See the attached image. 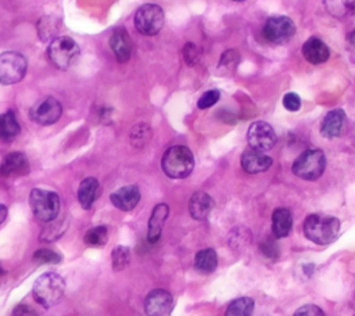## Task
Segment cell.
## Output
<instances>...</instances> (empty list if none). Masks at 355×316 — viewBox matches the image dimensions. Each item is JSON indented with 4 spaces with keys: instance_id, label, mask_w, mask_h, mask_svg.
Wrapping results in <instances>:
<instances>
[{
    "instance_id": "obj_24",
    "label": "cell",
    "mask_w": 355,
    "mask_h": 316,
    "mask_svg": "<svg viewBox=\"0 0 355 316\" xmlns=\"http://www.w3.org/2000/svg\"><path fill=\"white\" fill-rule=\"evenodd\" d=\"M323 6L337 19L348 18L355 12V0H323Z\"/></svg>"
},
{
    "instance_id": "obj_6",
    "label": "cell",
    "mask_w": 355,
    "mask_h": 316,
    "mask_svg": "<svg viewBox=\"0 0 355 316\" xmlns=\"http://www.w3.org/2000/svg\"><path fill=\"white\" fill-rule=\"evenodd\" d=\"M79 55V46L69 36L54 37L47 47V57L50 62L61 69H68Z\"/></svg>"
},
{
    "instance_id": "obj_20",
    "label": "cell",
    "mask_w": 355,
    "mask_h": 316,
    "mask_svg": "<svg viewBox=\"0 0 355 316\" xmlns=\"http://www.w3.org/2000/svg\"><path fill=\"white\" fill-rule=\"evenodd\" d=\"M212 208H214V200L209 197V194L204 191H197L190 197L189 212L193 219H197V220L207 219Z\"/></svg>"
},
{
    "instance_id": "obj_40",
    "label": "cell",
    "mask_w": 355,
    "mask_h": 316,
    "mask_svg": "<svg viewBox=\"0 0 355 316\" xmlns=\"http://www.w3.org/2000/svg\"><path fill=\"white\" fill-rule=\"evenodd\" d=\"M4 274V269L1 267V265H0V276H3Z\"/></svg>"
},
{
    "instance_id": "obj_25",
    "label": "cell",
    "mask_w": 355,
    "mask_h": 316,
    "mask_svg": "<svg viewBox=\"0 0 355 316\" xmlns=\"http://www.w3.org/2000/svg\"><path fill=\"white\" fill-rule=\"evenodd\" d=\"M218 266V255L215 249L205 248L196 254L194 269L200 273H212Z\"/></svg>"
},
{
    "instance_id": "obj_14",
    "label": "cell",
    "mask_w": 355,
    "mask_h": 316,
    "mask_svg": "<svg viewBox=\"0 0 355 316\" xmlns=\"http://www.w3.org/2000/svg\"><path fill=\"white\" fill-rule=\"evenodd\" d=\"M241 168L247 173H261L268 170L272 166V158L262 151L248 148L241 154Z\"/></svg>"
},
{
    "instance_id": "obj_35",
    "label": "cell",
    "mask_w": 355,
    "mask_h": 316,
    "mask_svg": "<svg viewBox=\"0 0 355 316\" xmlns=\"http://www.w3.org/2000/svg\"><path fill=\"white\" fill-rule=\"evenodd\" d=\"M240 61V53L236 50H227L222 54L220 67H236Z\"/></svg>"
},
{
    "instance_id": "obj_12",
    "label": "cell",
    "mask_w": 355,
    "mask_h": 316,
    "mask_svg": "<svg viewBox=\"0 0 355 316\" xmlns=\"http://www.w3.org/2000/svg\"><path fill=\"white\" fill-rule=\"evenodd\" d=\"M173 309L172 295L161 288L148 292L144 301V310L147 316H169Z\"/></svg>"
},
{
    "instance_id": "obj_21",
    "label": "cell",
    "mask_w": 355,
    "mask_h": 316,
    "mask_svg": "<svg viewBox=\"0 0 355 316\" xmlns=\"http://www.w3.org/2000/svg\"><path fill=\"white\" fill-rule=\"evenodd\" d=\"M293 227V216L287 208H276L272 213V234L276 238H284Z\"/></svg>"
},
{
    "instance_id": "obj_3",
    "label": "cell",
    "mask_w": 355,
    "mask_h": 316,
    "mask_svg": "<svg viewBox=\"0 0 355 316\" xmlns=\"http://www.w3.org/2000/svg\"><path fill=\"white\" fill-rule=\"evenodd\" d=\"M164 173L171 179H184L194 168V157L184 146H173L168 148L161 159Z\"/></svg>"
},
{
    "instance_id": "obj_13",
    "label": "cell",
    "mask_w": 355,
    "mask_h": 316,
    "mask_svg": "<svg viewBox=\"0 0 355 316\" xmlns=\"http://www.w3.org/2000/svg\"><path fill=\"white\" fill-rule=\"evenodd\" d=\"M29 172V162L25 154L14 151L7 154L0 164V175L3 177H17Z\"/></svg>"
},
{
    "instance_id": "obj_17",
    "label": "cell",
    "mask_w": 355,
    "mask_h": 316,
    "mask_svg": "<svg viewBox=\"0 0 355 316\" xmlns=\"http://www.w3.org/2000/svg\"><path fill=\"white\" fill-rule=\"evenodd\" d=\"M345 125V112L341 108L329 111L320 125V134L326 139H333L341 134Z\"/></svg>"
},
{
    "instance_id": "obj_39",
    "label": "cell",
    "mask_w": 355,
    "mask_h": 316,
    "mask_svg": "<svg viewBox=\"0 0 355 316\" xmlns=\"http://www.w3.org/2000/svg\"><path fill=\"white\" fill-rule=\"evenodd\" d=\"M349 43H351V46L355 49V29L351 32V35H349Z\"/></svg>"
},
{
    "instance_id": "obj_10",
    "label": "cell",
    "mask_w": 355,
    "mask_h": 316,
    "mask_svg": "<svg viewBox=\"0 0 355 316\" xmlns=\"http://www.w3.org/2000/svg\"><path fill=\"white\" fill-rule=\"evenodd\" d=\"M295 33V25L291 18L286 15H273L268 18L263 26V36L268 42L275 44L287 43Z\"/></svg>"
},
{
    "instance_id": "obj_2",
    "label": "cell",
    "mask_w": 355,
    "mask_h": 316,
    "mask_svg": "<svg viewBox=\"0 0 355 316\" xmlns=\"http://www.w3.org/2000/svg\"><path fill=\"white\" fill-rule=\"evenodd\" d=\"M65 291V281L62 276L55 272H46L40 274L33 283L32 294L37 304L44 308L58 304Z\"/></svg>"
},
{
    "instance_id": "obj_16",
    "label": "cell",
    "mask_w": 355,
    "mask_h": 316,
    "mask_svg": "<svg viewBox=\"0 0 355 316\" xmlns=\"http://www.w3.org/2000/svg\"><path fill=\"white\" fill-rule=\"evenodd\" d=\"M110 47L118 62H126L132 54V39L126 29L118 28L110 37Z\"/></svg>"
},
{
    "instance_id": "obj_23",
    "label": "cell",
    "mask_w": 355,
    "mask_h": 316,
    "mask_svg": "<svg viewBox=\"0 0 355 316\" xmlns=\"http://www.w3.org/2000/svg\"><path fill=\"white\" fill-rule=\"evenodd\" d=\"M21 132V126L17 121L15 114L10 109L0 115V140L1 141H11L14 140Z\"/></svg>"
},
{
    "instance_id": "obj_38",
    "label": "cell",
    "mask_w": 355,
    "mask_h": 316,
    "mask_svg": "<svg viewBox=\"0 0 355 316\" xmlns=\"http://www.w3.org/2000/svg\"><path fill=\"white\" fill-rule=\"evenodd\" d=\"M7 207L6 205H3V204H0V223H3L4 222V219L7 218Z\"/></svg>"
},
{
    "instance_id": "obj_26",
    "label": "cell",
    "mask_w": 355,
    "mask_h": 316,
    "mask_svg": "<svg viewBox=\"0 0 355 316\" xmlns=\"http://www.w3.org/2000/svg\"><path fill=\"white\" fill-rule=\"evenodd\" d=\"M254 299L248 297H241L232 301L225 312V316H252Z\"/></svg>"
},
{
    "instance_id": "obj_41",
    "label": "cell",
    "mask_w": 355,
    "mask_h": 316,
    "mask_svg": "<svg viewBox=\"0 0 355 316\" xmlns=\"http://www.w3.org/2000/svg\"><path fill=\"white\" fill-rule=\"evenodd\" d=\"M233 1H244V0H233Z\"/></svg>"
},
{
    "instance_id": "obj_7",
    "label": "cell",
    "mask_w": 355,
    "mask_h": 316,
    "mask_svg": "<svg viewBox=\"0 0 355 316\" xmlns=\"http://www.w3.org/2000/svg\"><path fill=\"white\" fill-rule=\"evenodd\" d=\"M164 11L157 4H143L135 14V26L144 36L157 35L164 26Z\"/></svg>"
},
{
    "instance_id": "obj_27",
    "label": "cell",
    "mask_w": 355,
    "mask_h": 316,
    "mask_svg": "<svg viewBox=\"0 0 355 316\" xmlns=\"http://www.w3.org/2000/svg\"><path fill=\"white\" fill-rule=\"evenodd\" d=\"M83 238L89 247H103L108 240V229L105 226H94L85 233Z\"/></svg>"
},
{
    "instance_id": "obj_28",
    "label": "cell",
    "mask_w": 355,
    "mask_h": 316,
    "mask_svg": "<svg viewBox=\"0 0 355 316\" xmlns=\"http://www.w3.org/2000/svg\"><path fill=\"white\" fill-rule=\"evenodd\" d=\"M150 137H151V129L146 123H139L133 126L130 130V143L137 148L146 146Z\"/></svg>"
},
{
    "instance_id": "obj_4",
    "label": "cell",
    "mask_w": 355,
    "mask_h": 316,
    "mask_svg": "<svg viewBox=\"0 0 355 316\" xmlns=\"http://www.w3.org/2000/svg\"><path fill=\"white\" fill-rule=\"evenodd\" d=\"M326 168V157L319 148H309L301 152L293 162V173L302 180H316Z\"/></svg>"
},
{
    "instance_id": "obj_32",
    "label": "cell",
    "mask_w": 355,
    "mask_h": 316,
    "mask_svg": "<svg viewBox=\"0 0 355 316\" xmlns=\"http://www.w3.org/2000/svg\"><path fill=\"white\" fill-rule=\"evenodd\" d=\"M219 97H220V93L219 90L216 89H212V90H208L205 91L197 101V107L201 108V109H207L209 107H212L214 104H216L219 101Z\"/></svg>"
},
{
    "instance_id": "obj_31",
    "label": "cell",
    "mask_w": 355,
    "mask_h": 316,
    "mask_svg": "<svg viewBox=\"0 0 355 316\" xmlns=\"http://www.w3.org/2000/svg\"><path fill=\"white\" fill-rule=\"evenodd\" d=\"M182 53H183V58H184V61H186V64H187L189 67L196 65V64L198 62L200 57H201V50H200V47H198L197 44H194L193 42H187V43L184 44Z\"/></svg>"
},
{
    "instance_id": "obj_18",
    "label": "cell",
    "mask_w": 355,
    "mask_h": 316,
    "mask_svg": "<svg viewBox=\"0 0 355 316\" xmlns=\"http://www.w3.org/2000/svg\"><path fill=\"white\" fill-rule=\"evenodd\" d=\"M302 55L308 62L318 65V64H322L329 60L330 50L323 43V40H320L318 37H309L302 44Z\"/></svg>"
},
{
    "instance_id": "obj_29",
    "label": "cell",
    "mask_w": 355,
    "mask_h": 316,
    "mask_svg": "<svg viewBox=\"0 0 355 316\" xmlns=\"http://www.w3.org/2000/svg\"><path fill=\"white\" fill-rule=\"evenodd\" d=\"M111 259H112V269L115 272H119V270L125 269L128 266V263H129V259H130L129 248L125 247V245H116L112 249Z\"/></svg>"
},
{
    "instance_id": "obj_15",
    "label": "cell",
    "mask_w": 355,
    "mask_h": 316,
    "mask_svg": "<svg viewBox=\"0 0 355 316\" xmlns=\"http://www.w3.org/2000/svg\"><path fill=\"white\" fill-rule=\"evenodd\" d=\"M110 200L112 205L121 211H132L140 201V190L136 184L123 186L118 190H115Z\"/></svg>"
},
{
    "instance_id": "obj_30",
    "label": "cell",
    "mask_w": 355,
    "mask_h": 316,
    "mask_svg": "<svg viewBox=\"0 0 355 316\" xmlns=\"http://www.w3.org/2000/svg\"><path fill=\"white\" fill-rule=\"evenodd\" d=\"M32 259L40 265H49V263H60L61 262V255L57 254L55 251L53 249H49V248H40L37 249Z\"/></svg>"
},
{
    "instance_id": "obj_9",
    "label": "cell",
    "mask_w": 355,
    "mask_h": 316,
    "mask_svg": "<svg viewBox=\"0 0 355 316\" xmlns=\"http://www.w3.org/2000/svg\"><path fill=\"white\" fill-rule=\"evenodd\" d=\"M61 114H62L61 103L51 96L39 98L29 109V118L35 123L42 126L55 123L60 119Z\"/></svg>"
},
{
    "instance_id": "obj_5",
    "label": "cell",
    "mask_w": 355,
    "mask_h": 316,
    "mask_svg": "<svg viewBox=\"0 0 355 316\" xmlns=\"http://www.w3.org/2000/svg\"><path fill=\"white\" fill-rule=\"evenodd\" d=\"M29 205L37 220L51 222L60 212V197L50 190L33 188L29 194Z\"/></svg>"
},
{
    "instance_id": "obj_1",
    "label": "cell",
    "mask_w": 355,
    "mask_h": 316,
    "mask_svg": "<svg viewBox=\"0 0 355 316\" xmlns=\"http://www.w3.org/2000/svg\"><path fill=\"white\" fill-rule=\"evenodd\" d=\"M340 233V220L334 216L311 213L304 220V234L315 244L333 243Z\"/></svg>"
},
{
    "instance_id": "obj_8",
    "label": "cell",
    "mask_w": 355,
    "mask_h": 316,
    "mask_svg": "<svg viewBox=\"0 0 355 316\" xmlns=\"http://www.w3.org/2000/svg\"><path fill=\"white\" fill-rule=\"evenodd\" d=\"M26 72V60L17 51L0 54V83L12 85L19 82Z\"/></svg>"
},
{
    "instance_id": "obj_33",
    "label": "cell",
    "mask_w": 355,
    "mask_h": 316,
    "mask_svg": "<svg viewBox=\"0 0 355 316\" xmlns=\"http://www.w3.org/2000/svg\"><path fill=\"white\" fill-rule=\"evenodd\" d=\"M283 107L287 109V111H291V112H295L300 109L301 107V98L297 93H286L284 97H283Z\"/></svg>"
},
{
    "instance_id": "obj_19",
    "label": "cell",
    "mask_w": 355,
    "mask_h": 316,
    "mask_svg": "<svg viewBox=\"0 0 355 316\" xmlns=\"http://www.w3.org/2000/svg\"><path fill=\"white\" fill-rule=\"evenodd\" d=\"M168 213H169V207L166 204H158L154 207L151 216L148 219V229H147V240L150 243L154 244L159 240Z\"/></svg>"
},
{
    "instance_id": "obj_22",
    "label": "cell",
    "mask_w": 355,
    "mask_h": 316,
    "mask_svg": "<svg viewBox=\"0 0 355 316\" xmlns=\"http://www.w3.org/2000/svg\"><path fill=\"white\" fill-rule=\"evenodd\" d=\"M100 194V184L96 177H86L78 187V201L83 209H89Z\"/></svg>"
},
{
    "instance_id": "obj_36",
    "label": "cell",
    "mask_w": 355,
    "mask_h": 316,
    "mask_svg": "<svg viewBox=\"0 0 355 316\" xmlns=\"http://www.w3.org/2000/svg\"><path fill=\"white\" fill-rule=\"evenodd\" d=\"M294 316H324V312L319 306L308 304V305H304V306L298 308L295 310Z\"/></svg>"
},
{
    "instance_id": "obj_11",
    "label": "cell",
    "mask_w": 355,
    "mask_h": 316,
    "mask_svg": "<svg viewBox=\"0 0 355 316\" xmlns=\"http://www.w3.org/2000/svg\"><path fill=\"white\" fill-rule=\"evenodd\" d=\"M276 140L277 136L268 122L257 121L251 123L247 130V141L250 144V148L263 152L270 150L276 144Z\"/></svg>"
},
{
    "instance_id": "obj_37",
    "label": "cell",
    "mask_w": 355,
    "mask_h": 316,
    "mask_svg": "<svg viewBox=\"0 0 355 316\" xmlns=\"http://www.w3.org/2000/svg\"><path fill=\"white\" fill-rule=\"evenodd\" d=\"M11 316H39V315H37V312L33 308L21 304V305H17L14 308Z\"/></svg>"
},
{
    "instance_id": "obj_34",
    "label": "cell",
    "mask_w": 355,
    "mask_h": 316,
    "mask_svg": "<svg viewBox=\"0 0 355 316\" xmlns=\"http://www.w3.org/2000/svg\"><path fill=\"white\" fill-rule=\"evenodd\" d=\"M261 251L268 256V258H272V259H276L277 255H279V247L276 244L275 240H272L270 237H268V240H265L261 245H259Z\"/></svg>"
}]
</instances>
